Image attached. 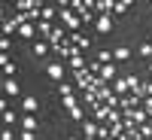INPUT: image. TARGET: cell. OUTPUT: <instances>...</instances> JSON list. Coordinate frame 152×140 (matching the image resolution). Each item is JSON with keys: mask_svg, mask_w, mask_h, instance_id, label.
Listing matches in <instances>:
<instances>
[{"mask_svg": "<svg viewBox=\"0 0 152 140\" xmlns=\"http://www.w3.org/2000/svg\"><path fill=\"white\" fill-rule=\"evenodd\" d=\"M58 12H61V24H64L70 34H76V31H79L82 18H79V15H76V12L70 9V3H58Z\"/></svg>", "mask_w": 152, "mask_h": 140, "instance_id": "6da1fadb", "label": "cell"}, {"mask_svg": "<svg viewBox=\"0 0 152 140\" xmlns=\"http://www.w3.org/2000/svg\"><path fill=\"white\" fill-rule=\"evenodd\" d=\"M125 119H131L134 125H146V122H149L146 110H131V113H125Z\"/></svg>", "mask_w": 152, "mask_h": 140, "instance_id": "7a4b0ae2", "label": "cell"}, {"mask_svg": "<svg viewBox=\"0 0 152 140\" xmlns=\"http://www.w3.org/2000/svg\"><path fill=\"white\" fill-rule=\"evenodd\" d=\"M110 88H113V92H116L119 97H125V95L131 92V85H128V76H125V79H116V82H113Z\"/></svg>", "mask_w": 152, "mask_h": 140, "instance_id": "3957f363", "label": "cell"}, {"mask_svg": "<svg viewBox=\"0 0 152 140\" xmlns=\"http://www.w3.org/2000/svg\"><path fill=\"white\" fill-rule=\"evenodd\" d=\"M100 79H104L107 85L116 82V64H104V67H100Z\"/></svg>", "mask_w": 152, "mask_h": 140, "instance_id": "277c9868", "label": "cell"}, {"mask_svg": "<svg viewBox=\"0 0 152 140\" xmlns=\"http://www.w3.org/2000/svg\"><path fill=\"white\" fill-rule=\"evenodd\" d=\"M46 73L52 76V79H58V82H64V64H49V67H46Z\"/></svg>", "mask_w": 152, "mask_h": 140, "instance_id": "5b68a950", "label": "cell"}, {"mask_svg": "<svg viewBox=\"0 0 152 140\" xmlns=\"http://www.w3.org/2000/svg\"><path fill=\"white\" fill-rule=\"evenodd\" d=\"M94 24H97V31H100V34H110V31H113V18H110V15H97Z\"/></svg>", "mask_w": 152, "mask_h": 140, "instance_id": "8992f818", "label": "cell"}, {"mask_svg": "<svg viewBox=\"0 0 152 140\" xmlns=\"http://www.w3.org/2000/svg\"><path fill=\"white\" fill-rule=\"evenodd\" d=\"M97 128H100V125H97L94 119H85V122H82V131H85V137H97Z\"/></svg>", "mask_w": 152, "mask_h": 140, "instance_id": "52a82bcc", "label": "cell"}, {"mask_svg": "<svg viewBox=\"0 0 152 140\" xmlns=\"http://www.w3.org/2000/svg\"><path fill=\"white\" fill-rule=\"evenodd\" d=\"M3 92H6L9 97H15L21 88H18V82H15V79H3Z\"/></svg>", "mask_w": 152, "mask_h": 140, "instance_id": "ba28073f", "label": "cell"}, {"mask_svg": "<svg viewBox=\"0 0 152 140\" xmlns=\"http://www.w3.org/2000/svg\"><path fill=\"white\" fill-rule=\"evenodd\" d=\"M18 34L24 37V40H34V34H37V24H31V21H28V24H21V28H18Z\"/></svg>", "mask_w": 152, "mask_h": 140, "instance_id": "9c48e42d", "label": "cell"}, {"mask_svg": "<svg viewBox=\"0 0 152 140\" xmlns=\"http://www.w3.org/2000/svg\"><path fill=\"white\" fill-rule=\"evenodd\" d=\"M67 67H70L73 73H76V70H85V58H82V55H73V58H70V64H67Z\"/></svg>", "mask_w": 152, "mask_h": 140, "instance_id": "30bf717a", "label": "cell"}, {"mask_svg": "<svg viewBox=\"0 0 152 140\" xmlns=\"http://www.w3.org/2000/svg\"><path fill=\"white\" fill-rule=\"evenodd\" d=\"M37 31H40V37H52V21H37Z\"/></svg>", "mask_w": 152, "mask_h": 140, "instance_id": "8fae6325", "label": "cell"}, {"mask_svg": "<svg viewBox=\"0 0 152 140\" xmlns=\"http://www.w3.org/2000/svg\"><path fill=\"white\" fill-rule=\"evenodd\" d=\"M21 107H24V113H34L37 107H40V100H37V97H24V100H21Z\"/></svg>", "mask_w": 152, "mask_h": 140, "instance_id": "7c38bea8", "label": "cell"}, {"mask_svg": "<svg viewBox=\"0 0 152 140\" xmlns=\"http://www.w3.org/2000/svg\"><path fill=\"white\" fill-rule=\"evenodd\" d=\"M21 125H24V131H37V128H40V122H37L34 116H24V119H21Z\"/></svg>", "mask_w": 152, "mask_h": 140, "instance_id": "4fadbf2b", "label": "cell"}, {"mask_svg": "<svg viewBox=\"0 0 152 140\" xmlns=\"http://www.w3.org/2000/svg\"><path fill=\"white\" fill-rule=\"evenodd\" d=\"M85 116H88V113H85V107H76V110H70V119H73V122H85Z\"/></svg>", "mask_w": 152, "mask_h": 140, "instance_id": "5bb4252c", "label": "cell"}, {"mask_svg": "<svg viewBox=\"0 0 152 140\" xmlns=\"http://www.w3.org/2000/svg\"><path fill=\"white\" fill-rule=\"evenodd\" d=\"M97 61H100V64H113V52H110V49H100V52H97Z\"/></svg>", "mask_w": 152, "mask_h": 140, "instance_id": "9a60e30c", "label": "cell"}, {"mask_svg": "<svg viewBox=\"0 0 152 140\" xmlns=\"http://www.w3.org/2000/svg\"><path fill=\"white\" fill-rule=\"evenodd\" d=\"M46 52H49V43H40V40H37V43H34V55H37V58H43Z\"/></svg>", "mask_w": 152, "mask_h": 140, "instance_id": "2e32d148", "label": "cell"}, {"mask_svg": "<svg viewBox=\"0 0 152 140\" xmlns=\"http://www.w3.org/2000/svg\"><path fill=\"white\" fill-rule=\"evenodd\" d=\"M128 55H131V52H128V46H119L116 52H113V58H116V61H128Z\"/></svg>", "mask_w": 152, "mask_h": 140, "instance_id": "e0dca14e", "label": "cell"}, {"mask_svg": "<svg viewBox=\"0 0 152 140\" xmlns=\"http://www.w3.org/2000/svg\"><path fill=\"white\" fill-rule=\"evenodd\" d=\"M55 18V6H43V12H40V21H52Z\"/></svg>", "mask_w": 152, "mask_h": 140, "instance_id": "ac0fdd59", "label": "cell"}, {"mask_svg": "<svg viewBox=\"0 0 152 140\" xmlns=\"http://www.w3.org/2000/svg\"><path fill=\"white\" fill-rule=\"evenodd\" d=\"M15 31H18V24L12 21V18H6V21H3V37H9V34H15Z\"/></svg>", "mask_w": 152, "mask_h": 140, "instance_id": "d6986e66", "label": "cell"}, {"mask_svg": "<svg viewBox=\"0 0 152 140\" xmlns=\"http://www.w3.org/2000/svg\"><path fill=\"white\" fill-rule=\"evenodd\" d=\"M58 95H61V97L73 95V85H70V82H61V85H58Z\"/></svg>", "mask_w": 152, "mask_h": 140, "instance_id": "ffe728a7", "label": "cell"}, {"mask_svg": "<svg viewBox=\"0 0 152 140\" xmlns=\"http://www.w3.org/2000/svg\"><path fill=\"white\" fill-rule=\"evenodd\" d=\"M140 55H143V58H152V43H143V46H140Z\"/></svg>", "mask_w": 152, "mask_h": 140, "instance_id": "44dd1931", "label": "cell"}, {"mask_svg": "<svg viewBox=\"0 0 152 140\" xmlns=\"http://www.w3.org/2000/svg\"><path fill=\"white\" fill-rule=\"evenodd\" d=\"M3 122H6V128H9V125L15 122V113H9V110H3Z\"/></svg>", "mask_w": 152, "mask_h": 140, "instance_id": "7402d4cb", "label": "cell"}, {"mask_svg": "<svg viewBox=\"0 0 152 140\" xmlns=\"http://www.w3.org/2000/svg\"><path fill=\"white\" fill-rule=\"evenodd\" d=\"M128 9H131V3H128V0H122V3H116L113 12H128Z\"/></svg>", "mask_w": 152, "mask_h": 140, "instance_id": "603a6c76", "label": "cell"}, {"mask_svg": "<svg viewBox=\"0 0 152 140\" xmlns=\"http://www.w3.org/2000/svg\"><path fill=\"white\" fill-rule=\"evenodd\" d=\"M143 110H146V116L152 119V97H143Z\"/></svg>", "mask_w": 152, "mask_h": 140, "instance_id": "cb8c5ba5", "label": "cell"}, {"mask_svg": "<svg viewBox=\"0 0 152 140\" xmlns=\"http://www.w3.org/2000/svg\"><path fill=\"white\" fill-rule=\"evenodd\" d=\"M9 46H12V40H9V37H3V40H0V49H3V55L9 52Z\"/></svg>", "mask_w": 152, "mask_h": 140, "instance_id": "d4e9b609", "label": "cell"}, {"mask_svg": "<svg viewBox=\"0 0 152 140\" xmlns=\"http://www.w3.org/2000/svg\"><path fill=\"white\" fill-rule=\"evenodd\" d=\"M97 137H100V140L110 137V128H107V125H100V128H97Z\"/></svg>", "mask_w": 152, "mask_h": 140, "instance_id": "484cf974", "label": "cell"}, {"mask_svg": "<svg viewBox=\"0 0 152 140\" xmlns=\"http://www.w3.org/2000/svg\"><path fill=\"white\" fill-rule=\"evenodd\" d=\"M140 95H143V97H152V82H146V85H143V92H140Z\"/></svg>", "mask_w": 152, "mask_h": 140, "instance_id": "4316f807", "label": "cell"}, {"mask_svg": "<svg viewBox=\"0 0 152 140\" xmlns=\"http://www.w3.org/2000/svg\"><path fill=\"white\" fill-rule=\"evenodd\" d=\"M0 140H12V128H3V134H0Z\"/></svg>", "mask_w": 152, "mask_h": 140, "instance_id": "83f0119b", "label": "cell"}, {"mask_svg": "<svg viewBox=\"0 0 152 140\" xmlns=\"http://www.w3.org/2000/svg\"><path fill=\"white\" fill-rule=\"evenodd\" d=\"M21 140H37V134H34V131H24V134H21Z\"/></svg>", "mask_w": 152, "mask_h": 140, "instance_id": "f1b7e54d", "label": "cell"}, {"mask_svg": "<svg viewBox=\"0 0 152 140\" xmlns=\"http://www.w3.org/2000/svg\"><path fill=\"white\" fill-rule=\"evenodd\" d=\"M67 140H79V137H67Z\"/></svg>", "mask_w": 152, "mask_h": 140, "instance_id": "f546056e", "label": "cell"}, {"mask_svg": "<svg viewBox=\"0 0 152 140\" xmlns=\"http://www.w3.org/2000/svg\"><path fill=\"white\" fill-rule=\"evenodd\" d=\"M149 73H152V61H149Z\"/></svg>", "mask_w": 152, "mask_h": 140, "instance_id": "4dcf8cb0", "label": "cell"}]
</instances>
